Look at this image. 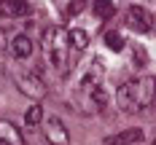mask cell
I'll return each mask as SVG.
<instances>
[{"label": "cell", "instance_id": "277c9868", "mask_svg": "<svg viewBox=\"0 0 156 145\" xmlns=\"http://www.w3.org/2000/svg\"><path fill=\"white\" fill-rule=\"evenodd\" d=\"M43 134H46V140L51 145H67L70 143V132L65 126V121L59 116H54V113H48L43 118Z\"/></svg>", "mask_w": 156, "mask_h": 145}, {"label": "cell", "instance_id": "ba28073f", "mask_svg": "<svg viewBox=\"0 0 156 145\" xmlns=\"http://www.w3.org/2000/svg\"><path fill=\"white\" fill-rule=\"evenodd\" d=\"M67 43H70V51L73 54L86 51V46H89V32L83 30V27H70L67 30Z\"/></svg>", "mask_w": 156, "mask_h": 145}, {"label": "cell", "instance_id": "8992f818", "mask_svg": "<svg viewBox=\"0 0 156 145\" xmlns=\"http://www.w3.org/2000/svg\"><path fill=\"white\" fill-rule=\"evenodd\" d=\"M126 22H129L132 30H137V32H151L154 30V16H151L148 8H143V5H129Z\"/></svg>", "mask_w": 156, "mask_h": 145}, {"label": "cell", "instance_id": "5bb4252c", "mask_svg": "<svg viewBox=\"0 0 156 145\" xmlns=\"http://www.w3.org/2000/svg\"><path fill=\"white\" fill-rule=\"evenodd\" d=\"M113 3H94V11H97V16H110L113 14Z\"/></svg>", "mask_w": 156, "mask_h": 145}, {"label": "cell", "instance_id": "9c48e42d", "mask_svg": "<svg viewBox=\"0 0 156 145\" xmlns=\"http://www.w3.org/2000/svg\"><path fill=\"white\" fill-rule=\"evenodd\" d=\"M140 140H143L140 129H126V132H119V134L108 137L105 143H108V145H132V143H140Z\"/></svg>", "mask_w": 156, "mask_h": 145}, {"label": "cell", "instance_id": "52a82bcc", "mask_svg": "<svg viewBox=\"0 0 156 145\" xmlns=\"http://www.w3.org/2000/svg\"><path fill=\"white\" fill-rule=\"evenodd\" d=\"M8 51H11V57L19 59V62H27L32 57V40L27 35H14L11 38V43H8Z\"/></svg>", "mask_w": 156, "mask_h": 145}, {"label": "cell", "instance_id": "7c38bea8", "mask_svg": "<svg viewBox=\"0 0 156 145\" xmlns=\"http://www.w3.org/2000/svg\"><path fill=\"white\" fill-rule=\"evenodd\" d=\"M24 124H27V126H38V124H43V108H41V105L27 108V113H24Z\"/></svg>", "mask_w": 156, "mask_h": 145}, {"label": "cell", "instance_id": "30bf717a", "mask_svg": "<svg viewBox=\"0 0 156 145\" xmlns=\"http://www.w3.org/2000/svg\"><path fill=\"white\" fill-rule=\"evenodd\" d=\"M0 145H22V134L14 124L0 121Z\"/></svg>", "mask_w": 156, "mask_h": 145}, {"label": "cell", "instance_id": "6da1fadb", "mask_svg": "<svg viewBox=\"0 0 156 145\" xmlns=\"http://www.w3.org/2000/svg\"><path fill=\"white\" fill-rule=\"evenodd\" d=\"M102 78H105L102 64H100V59H94L83 70V75H81V81L76 86V99H78V105H81L83 113H100L108 105V94H105Z\"/></svg>", "mask_w": 156, "mask_h": 145}, {"label": "cell", "instance_id": "3957f363", "mask_svg": "<svg viewBox=\"0 0 156 145\" xmlns=\"http://www.w3.org/2000/svg\"><path fill=\"white\" fill-rule=\"evenodd\" d=\"M43 54H46L48 67L57 75H67L70 70V43H67V32L62 27H48L43 32Z\"/></svg>", "mask_w": 156, "mask_h": 145}, {"label": "cell", "instance_id": "8fae6325", "mask_svg": "<svg viewBox=\"0 0 156 145\" xmlns=\"http://www.w3.org/2000/svg\"><path fill=\"white\" fill-rule=\"evenodd\" d=\"M0 14L3 16H27L30 14V3H19V0H14V3H0Z\"/></svg>", "mask_w": 156, "mask_h": 145}, {"label": "cell", "instance_id": "7a4b0ae2", "mask_svg": "<svg viewBox=\"0 0 156 145\" xmlns=\"http://www.w3.org/2000/svg\"><path fill=\"white\" fill-rule=\"evenodd\" d=\"M154 99H156V78H151V75L121 83L116 91V105L121 113H143L154 105Z\"/></svg>", "mask_w": 156, "mask_h": 145}, {"label": "cell", "instance_id": "4fadbf2b", "mask_svg": "<svg viewBox=\"0 0 156 145\" xmlns=\"http://www.w3.org/2000/svg\"><path fill=\"white\" fill-rule=\"evenodd\" d=\"M102 40H105V46L110 48V51H116V54H119V51H124V38H121V35H119V32H105V38H102Z\"/></svg>", "mask_w": 156, "mask_h": 145}, {"label": "cell", "instance_id": "5b68a950", "mask_svg": "<svg viewBox=\"0 0 156 145\" xmlns=\"http://www.w3.org/2000/svg\"><path fill=\"white\" fill-rule=\"evenodd\" d=\"M16 86L22 89V94L32 97V99H43V97H46V83H43V78H38L35 73H22V75H16Z\"/></svg>", "mask_w": 156, "mask_h": 145}]
</instances>
